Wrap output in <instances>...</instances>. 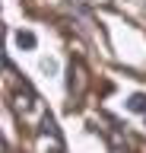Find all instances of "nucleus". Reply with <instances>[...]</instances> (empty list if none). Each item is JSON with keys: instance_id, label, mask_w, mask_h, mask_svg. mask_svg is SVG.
<instances>
[{"instance_id": "nucleus-1", "label": "nucleus", "mask_w": 146, "mask_h": 153, "mask_svg": "<svg viewBox=\"0 0 146 153\" xmlns=\"http://www.w3.org/2000/svg\"><path fill=\"white\" fill-rule=\"evenodd\" d=\"M127 105H130V112H140V115L146 118V96H143V93L130 96V102H127Z\"/></svg>"}, {"instance_id": "nucleus-2", "label": "nucleus", "mask_w": 146, "mask_h": 153, "mask_svg": "<svg viewBox=\"0 0 146 153\" xmlns=\"http://www.w3.org/2000/svg\"><path fill=\"white\" fill-rule=\"evenodd\" d=\"M16 42H19V45H26V48H35V35H32V32H19V35H16Z\"/></svg>"}]
</instances>
